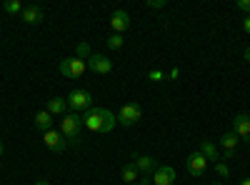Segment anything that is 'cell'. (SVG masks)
<instances>
[{
  "label": "cell",
  "mask_w": 250,
  "mask_h": 185,
  "mask_svg": "<svg viewBox=\"0 0 250 185\" xmlns=\"http://www.w3.org/2000/svg\"><path fill=\"white\" fill-rule=\"evenodd\" d=\"M240 185H250V178H245V180H240Z\"/></svg>",
  "instance_id": "4dcf8cb0"
},
{
  "label": "cell",
  "mask_w": 250,
  "mask_h": 185,
  "mask_svg": "<svg viewBox=\"0 0 250 185\" xmlns=\"http://www.w3.org/2000/svg\"><path fill=\"white\" fill-rule=\"evenodd\" d=\"M148 183H150V180H138L135 185H148Z\"/></svg>",
  "instance_id": "f546056e"
},
{
  "label": "cell",
  "mask_w": 250,
  "mask_h": 185,
  "mask_svg": "<svg viewBox=\"0 0 250 185\" xmlns=\"http://www.w3.org/2000/svg\"><path fill=\"white\" fill-rule=\"evenodd\" d=\"M83 125H85L90 133H110L118 125V118L108 110V108H90L83 113Z\"/></svg>",
  "instance_id": "6da1fadb"
},
{
  "label": "cell",
  "mask_w": 250,
  "mask_h": 185,
  "mask_svg": "<svg viewBox=\"0 0 250 185\" xmlns=\"http://www.w3.org/2000/svg\"><path fill=\"white\" fill-rule=\"evenodd\" d=\"M68 100V108L73 110V113H78V110H90L93 108V95L88 93V90H83V88H75V90H70V95L65 98Z\"/></svg>",
  "instance_id": "3957f363"
},
{
  "label": "cell",
  "mask_w": 250,
  "mask_h": 185,
  "mask_svg": "<svg viewBox=\"0 0 250 185\" xmlns=\"http://www.w3.org/2000/svg\"><path fill=\"white\" fill-rule=\"evenodd\" d=\"M213 185H223V183H213Z\"/></svg>",
  "instance_id": "1f68e13d"
},
{
  "label": "cell",
  "mask_w": 250,
  "mask_h": 185,
  "mask_svg": "<svg viewBox=\"0 0 250 185\" xmlns=\"http://www.w3.org/2000/svg\"><path fill=\"white\" fill-rule=\"evenodd\" d=\"M238 143H240V138H238L233 130H230V133H225V135L220 138V148H223V153H225V160H230V158L235 155Z\"/></svg>",
  "instance_id": "5bb4252c"
},
{
  "label": "cell",
  "mask_w": 250,
  "mask_h": 185,
  "mask_svg": "<svg viewBox=\"0 0 250 185\" xmlns=\"http://www.w3.org/2000/svg\"><path fill=\"white\" fill-rule=\"evenodd\" d=\"M5 13L20 15V13H23V3H20V0H8V3H5Z\"/></svg>",
  "instance_id": "ffe728a7"
},
{
  "label": "cell",
  "mask_w": 250,
  "mask_h": 185,
  "mask_svg": "<svg viewBox=\"0 0 250 185\" xmlns=\"http://www.w3.org/2000/svg\"><path fill=\"white\" fill-rule=\"evenodd\" d=\"M20 20L28 23V25H40L45 20V13H43L40 5H28V8H23V13H20Z\"/></svg>",
  "instance_id": "9c48e42d"
},
{
  "label": "cell",
  "mask_w": 250,
  "mask_h": 185,
  "mask_svg": "<svg viewBox=\"0 0 250 185\" xmlns=\"http://www.w3.org/2000/svg\"><path fill=\"white\" fill-rule=\"evenodd\" d=\"M233 133L238 135V138H250V115L248 113H238L235 118H233Z\"/></svg>",
  "instance_id": "30bf717a"
},
{
  "label": "cell",
  "mask_w": 250,
  "mask_h": 185,
  "mask_svg": "<svg viewBox=\"0 0 250 185\" xmlns=\"http://www.w3.org/2000/svg\"><path fill=\"white\" fill-rule=\"evenodd\" d=\"M43 143H45V148L53 150V153H62V150L68 148V140L62 138L60 130H48V133H43Z\"/></svg>",
  "instance_id": "52a82bcc"
},
{
  "label": "cell",
  "mask_w": 250,
  "mask_h": 185,
  "mask_svg": "<svg viewBox=\"0 0 250 185\" xmlns=\"http://www.w3.org/2000/svg\"><path fill=\"white\" fill-rule=\"evenodd\" d=\"M110 28H113L118 35H123L125 30L130 28V15L125 13V10H115V13L110 15Z\"/></svg>",
  "instance_id": "8fae6325"
},
{
  "label": "cell",
  "mask_w": 250,
  "mask_h": 185,
  "mask_svg": "<svg viewBox=\"0 0 250 185\" xmlns=\"http://www.w3.org/2000/svg\"><path fill=\"white\" fill-rule=\"evenodd\" d=\"M175 183V170L170 165H158L153 173V185H173Z\"/></svg>",
  "instance_id": "7c38bea8"
},
{
  "label": "cell",
  "mask_w": 250,
  "mask_h": 185,
  "mask_svg": "<svg viewBox=\"0 0 250 185\" xmlns=\"http://www.w3.org/2000/svg\"><path fill=\"white\" fill-rule=\"evenodd\" d=\"M243 58L248 60V63H250V48H245V53H243Z\"/></svg>",
  "instance_id": "83f0119b"
},
{
  "label": "cell",
  "mask_w": 250,
  "mask_h": 185,
  "mask_svg": "<svg viewBox=\"0 0 250 185\" xmlns=\"http://www.w3.org/2000/svg\"><path fill=\"white\" fill-rule=\"evenodd\" d=\"M185 168H188V173H190L193 178H203L205 170H208V160L200 153H190L185 158Z\"/></svg>",
  "instance_id": "8992f818"
},
{
  "label": "cell",
  "mask_w": 250,
  "mask_h": 185,
  "mask_svg": "<svg viewBox=\"0 0 250 185\" xmlns=\"http://www.w3.org/2000/svg\"><path fill=\"white\" fill-rule=\"evenodd\" d=\"M88 68L93 70V73H98V75H108L110 70H113V63L105 58V55H100V53H93L90 58H88Z\"/></svg>",
  "instance_id": "ba28073f"
},
{
  "label": "cell",
  "mask_w": 250,
  "mask_h": 185,
  "mask_svg": "<svg viewBox=\"0 0 250 185\" xmlns=\"http://www.w3.org/2000/svg\"><path fill=\"white\" fill-rule=\"evenodd\" d=\"M50 125H53V115H50L48 110H38V113H35V128H38L40 133H48V130H53Z\"/></svg>",
  "instance_id": "9a60e30c"
},
{
  "label": "cell",
  "mask_w": 250,
  "mask_h": 185,
  "mask_svg": "<svg viewBox=\"0 0 250 185\" xmlns=\"http://www.w3.org/2000/svg\"><path fill=\"white\" fill-rule=\"evenodd\" d=\"M60 133H62V138H65L68 143L78 145L80 135H83V115H78L73 110L65 113V115H62V120H60Z\"/></svg>",
  "instance_id": "7a4b0ae2"
},
{
  "label": "cell",
  "mask_w": 250,
  "mask_h": 185,
  "mask_svg": "<svg viewBox=\"0 0 250 185\" xmlns=\"http://www.w3.org/2000/svg\"><path fill=\"white\" fill-rule=\"evenodd\" d=\"M200 155H205V160L210 163V160H215L218 163V158H220V153H218V148L213 145L210 140H200V150H198Z\"/></svg>",
  "instance_id": "e0dca14e"
},
{
  "label": "cell",
  "mask_w": 250,
  "mask_h": 185,
  "mask_svg": "<svg viewBox=\"0 0 250 185\" xmlns=\"http://www.w3.org/2000/svg\"><path fill=\"white\" fill-rule=\"evenodd\" d=\"M215 173H218L220 178H228V175H230V168H228L225 163H220V160H218V163H215Z\"/></svg>",
  "instance_id": "7402d4cb"
},
{
  "label": "cell",
  "mask_w": 250,
  "mask_h": 185,
  "mask_svg": "<svg viewBox=\"0 0 250 185\" xmlns=\"http://www.w3.org/2000/svg\"><path fill=\"white\" fill-rule=\"evenodd\" d=\"M120 178L125 180V185H135V183H138V170H135V165H133V163H128V165H123V170H120Z\"/></svg>",
  "instance_id": "ac0fdd59"
},
{
  "label": "cell",
  "mask_w": 250,
  "mask_h": 185,
  "mask_svg": "<svg viewBox=\"0 0 250 185\" xmlns=\"http://www.w3.org/2000/svg\"><path fill=\"white\" fill-rule=\"evenodd\" d=\"M163 78H165L163 70H150V73H148V80H153V83H160Z\"/></svg>",
  "instance_id": "603a6c76"
},
{
  "label": "cell",
  "mask_w": 250,
  "mask_h": 185,
  "mask_svg": "<svg viewBox=\"0 0 250 185\" xmlns=\"http://www.w3.org/2000/svg\"><path fill=\"white\" fill-rule=\"evenodd\" d=\"M3 155H5V145H3V140H0V160H3Z\"/></svg>",
  "instance_id": "4316f807"
},
{
  "label": "cell",
  "mask_w": 250,
  "mask_h": 185,
  "mask_svg": "<svg viewBox=\"0 0 250 185\" xmlns=\"http://www.w3.org/2000/svg\"><path fill=\"white\" fill-rule=\"evenodd\" d=\"M140 118H143V108L138 103H128V105H123V110L118 113V123L125 128H133Z\"/></svg>",
  "instance_id": "5b68a950"
},
{
  "label": "cell",
  "mask_w": 250,
  "mask_h": 185,
  "mask_svg": "<svg viewBox=\"0 0 250 185\" xmlns=\"http://www.w3.org/2000/svg\"><path fill=\"white\" fill-rule=\"evenodd\" d=\"M235 8H238V10H243L245 15H250V0H238Z\"/></svg>",
  "instance_id": "cb8c5ba5"
},
{
  "label": "cell",
  "mask_w": 250,
  "mask_h": 185,
  "mask_svg": "<svg viewBox=\"0 0 250 185\" xmlns=\"http://www.w3.org/2000/svg\"><path fill=\"white\" fill-rule=\"evenodd\" d=\"M65 108H68V100L65 98H60V95H55V98H50L48 100V113L50 115H65Z\"/></svg>",
  "instance_id": "2e32d148"
},
{
  "label": "cell",
  "mask_w": 250,
  "mask_h": 185,
  "mask_svg": "<svg viewBox=\"0 0 250 185\" xmlns=\"http://www.w3.org/2000/svg\"><path fill=\"white\" fill-rule=\"evenodd\" d=\"M150 8H165V0H150Z\"/></svg>",
  "instance_id": "d4e9b609"
},
{
  "label": "cell",
  "mask_w": 250,
  "mask_h": 185,
  "mask_svg": "<svg viewBox=\"0 0 250 185\" xmlns=\"http://www.w3.org/2000/svg\"><path fill=\"white\" fill-rule=\"evenodd\" d=\"M90 55H93V53H90V45H88V43H80V45H78V58H80V60H85V63H88Z\"/></svg>",
  "instance_id": "44dd1931"
},
{
  "label": "cell",
  "mask_w": 250,
  "mask_h": 185,
  "mask_svg": "<svg viewBox=\"0 0 250 185\" xmlns=\"http://www.w3.org/2000/svg\"><path fill=\"white\" fill-rule=\"evenodd\" d=\"M243 30L250 35V15H245V20H243Z\"/></svg>",
  "instance_id": "484cf974"
},
{
  "label": "cell",
  "mask_w": 250,
  "mask_h": 185,
  "mask_svg": "<svg viewBox=\"0 0 250 185\" xmlns=\"http://www.w3.org/2000/svg\"><path fill=\"white\" fill-rule=\"evenodd\" d=\"M105 45H108L110 50H120V48L125 45V38H123V35H118V33H113V35L105 40Z\"/></svg>",
  "instance_id": "d6986e66"
},
{
  "label": "cell",
  "mask_w": 250,
  "mask_h": 185,
  "mask_svg": "<svg viewBox=\"0 0 250 185\" xmlns=\"http://www.w3.org/2000/svg\"><path fill=\"white\" fill-rule=\"evenodd\" d=\"M85 68H88V63H85V60H80L78 55L60 60V73L65 75V78H70V80L83 78V75H85Z\"/></svg>",
  "instance_id": "277c9868"
},
{
  "label": "cell",
  "mask_w": 250,
  "mask_h": 185,
  "mask_svg": "<svg viewBox=\"0 0 250 185\" xmlns=\"http://www.w3.org/2000/svg\"><path fill=\"white\" fill-rule=\"evenodd\" d=\"M133 165L138 173H155L158 170V160L153 155H135L133 158Z\"/></svg>",
  "instance_id": "4fadbf2b"
},
{
  "label": "cell",
  "mask_w": 250,
  "mask_h": 185,
  "mask_svg": "<svg viewBox=\"0 0 250 185\" xmlns=\"http://www.w3.org/2000/svg\"><path fill=\"white\" fill-rule=\"evenodd\" d=\"M35 185H50V183H48V180H38Z\"/></svg>",
  "instance_id": "f1b7e54d"
}]
</instances>
